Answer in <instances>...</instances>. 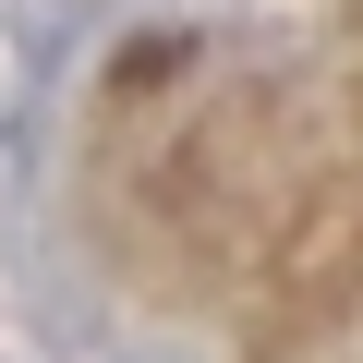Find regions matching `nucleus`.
<instances>
[{
  "mask_svg": "<svg viewBox=\"0 0 363 363\" xmlns=\"http://www.w3.org/2000/svg\"><path fill=\"white\" fill-rule=\"evenodd\" d=\"M157 73H182V37H145V49L121 61V85H157Z\"/></svg>",
  "mask_w": 363,
  "mask_h": 363,
  "instance_id": "nucleus-1",
  "label": "nucleus"
}]
</instances>
